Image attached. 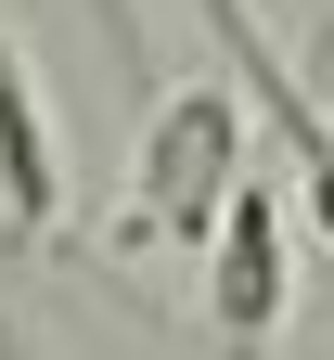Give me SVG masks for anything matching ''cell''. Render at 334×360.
Returning a JSON list of instances; mask_svg holds the SVG:
<instances>
[{
  "label": "cell",
  "mask_w": 334,
  "mask_h": 360,
  "mask_svg": "<svg viewBox=\"0 0 334 360\" xmlns=\"http://www.w3.org/2000/svg\"><path fill=\"white\" fill-rule=\"evenodd\" d=\"M245 142H257V116H245V90L231 77H180L155 129H141V155H129V219H116V245H219V219L231 193H245Z\"/></svg>",
  "instance_id": "1"
},
{
  "label": "cell",
  "mask_w": 334,
  "mask_h": 360,
  "mask_svg": "<svg viewBox=\"0 0 334 360\" xmlns=\"http://www.w3.org/2000/svg\"><path fill=\"white\" fill-rule=\"evenodd\" d=\"M0 219L39 245L65 219V142H52V103H39V65L0 39Z\"/></svg>",
  "instance_id": "2"
},
{
  "label": "cell",
  "mask_w": 334,
  "mask_h": 360,
  "mask_svg": "<svg viewBox=\"0 0 334 360\" xmlns=\"http://www.w3.org/2000/svg\"><path fill=\"white\" fill-rule=\"evenodd\" d=\"M0 360H26V335H13V322H0Z\"/></svg>",
  "instance_id": "3"
}]
</instances>
